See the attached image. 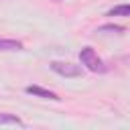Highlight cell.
Wrapping results in <instances>:
<instances>
[{"instance_id":"obj_1","label":"cell","mask_w":130,"mask_h":130,"mask_svg":"<svg viewBox=\"0 0 130 130\" xmlns=\"http://www.w3.org/2000/svg\"><path fill=\"white\" fill-rule=\"evenodd\" d=\"M79 61H81V65H85V69H89V71H93V73H104V71H108L106 63L98 57V53H95L91 47H83V49L79 51Z\"/></svg>"},{"instance_id":"obj_2","label":"cell","mask_w":130,"mask_h":130,"mask_svg":"<svg viewBox=\"0 0 130 130\" xmlns=\"http://www.w3.org/2000/svg\"><path fill=\"white\" fill-rule=\"evenodd\" d=\"M49 67H51V71H55L61 77H81L83 75L81 65H75V63H69V61H51Z\"/></svg>"},{"instance_id":"obj_3","label":"cell","mask_w":130,"mask_h":130,"mask_svg":"<svg viewBox=\"0 0 130 130\" xmlns=\"http://www.w3.org/2000/svg\"><path fill=\"white\" fill-rule=\"evenodd\" d=\"M24 91H26V93H30V95L43 98V100H53V102H59V100H61L55 91H49V89H45V87H41V85H28Z\"/></svg>"},{"instance_id":"obj_4","label":"cell","mask_w":130,"mask_h":130,"mask_svg":"<svg viewBox=\"0 0 130 130\" xmlns=\"http://www.w3.org/2000/svg\"><path fill=\"white\" fill-rule=\"evenodd\" d=\"M24 45L16 39H0V51H22Z\"/></svg>"},{"instance_id":"obj_5","label":"cell","mask_w":130,"mask_h":130,"mask_svg":"<svg viewBox=\"0 0 130 130\" xmlns=\"http://www.w3.org/2000/svg\"><path fill=\"white\" fill-rule=\"evenodd\" d=\"M2 124H12V126H24V122L16 116V114H8V112H0V126Z\"/></svg>"},{"instance_id":"obj_6","label":"cell","mask_w":130,"mask_h":130,"mask_svg":"<svg viewBox=\"0 0 130 130\" xmlns=\"http://www.w3.org/2000/svg\"><path fill=\"white\" fill-rule=\"evenodd\" d=\"M98 32H112V35H122L126 32V28L122 24H102L98 26Z\"/></svg>"},{"instance_id":"obj_7","label":"cell","mask_w":130,"mask_h":130,"mask_svg":"<svg viewBox=\"0 0 130 130\" xmlns=\"http://www.w3.org/2000/svg\"><path fill=\"white\" fill-rule=\"evenodd\" d=\"M108 16H130V4H120L108 10Z\"/></svg>"}]
</instances>
